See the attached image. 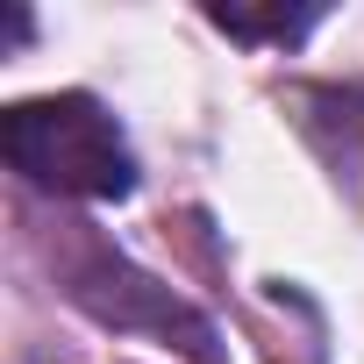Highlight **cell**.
Listing matches in <instances>:
<instances>
[{"instance_id": "cell-1", "label": "cell", "mask_w": 364, "mask_h": 364, "mask_svg": "<svg viewBox=\"0 0 364 364\" xmlns=\"http://www.w3.org/2000/svg\"><path fill=\"white\" fill-rule=\"evenodd\" d=\"M0 150L29 186L65 193V200H129L136 193V157L93 93L15 100L0 114Z\"/></svg>"}, {"instance_id": "cell-3", "label": "cell", "mask_w": 364, "mask_h": 364, "mask_svg": "<svg viewBox=\"0 0 364 364\" xmlns=\"http://www.w3.org/2000/svg\"><path fill=\"white\" fill-rule=\"evenodd\" d=\"M208 22L243 36V43H300L321 15L314 8H208Z\"/></svg>"}, {"instance_id": "cell-2", "label": "cell", "mask_w": 364, "mask_h": 364, "mask_svg": "<svg viewBox=\"0 0 364 364\" xmlns=\"http://www.w3.org/2000/svg\"><path fill=\"white\" fill-rule=\"evenodd\" d=\"M293 107H300V136L336 178V193L364 215V86H307Z\"/></svg>"}]
</instances>
